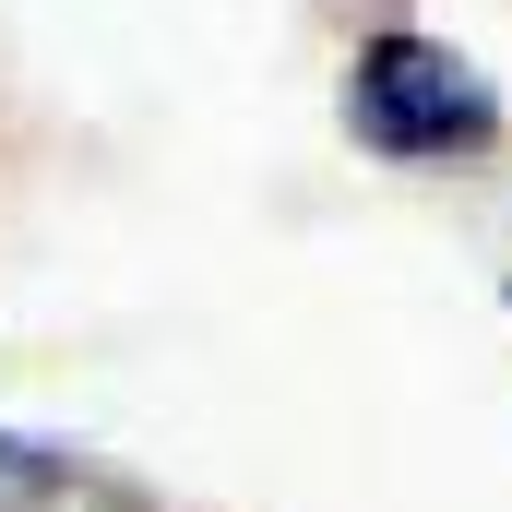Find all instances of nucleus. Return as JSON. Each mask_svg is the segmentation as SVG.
<instances>
[{"instance_id":"f257e3e1","label":"nucleus","mask_w":512,"mask_h":512,"mask_svg":"<svg viewBox=\"0 0 512 512\" xmlns=\"http://www.w3.org/2000/svg\"><path fill=\"white\" fill-rule=\"evenodd\" d=\"M346 131L393 155V167H465L501 143V84L453 48V36H417V24H370L358 60H346Z\"/></svg>"},{"instance_id":"7ed1b4c3","label":"nucleus","mask_w":512,"mask_h":512,"mask_svg":"<svg viewBox=\"0 0 512 512\" xmlns=\"http://www.w3.org/2000/svg\"><path fill=\"white\" fill-rule=\"evenodd\" d=\"M370 12H393V0H370Z\"/></svg>"},{"instance_id":"20e7f679","label":"nucleus","mask_w":512,"mask_h":512,"mask_svg":"<svg viewBox=\"0 0 512 512\" xmlns=\"http://www.w3.org/2000/svg\"><path fill=\"white\" fill-rule=\"evenodd\" d=\"M501 310H512V286H501Z\"/></svg>"},{"instance_id":"f03ea898","label":"nucleus","mask_w":512,"mask_h":512,"mask_svg":"<svg viewBox=\"0 0 512 512\" xmlns=\"http://www.w3.org/2000/svg\"><path fill=\"white\" fill-rule=\"evenodd\" d=\"M60 489V453H36L24 429H0V512H24V501H48Z\"/></svg>"}]
</instances>
